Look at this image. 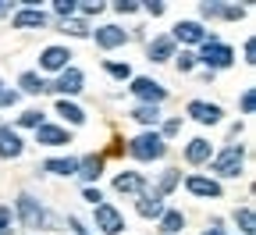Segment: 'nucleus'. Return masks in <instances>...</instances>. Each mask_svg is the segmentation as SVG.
I'll return each mask as SVG.
<instances>
[{
    "label": "nucleus",
    "instance_id": "nucleus-15",
    "mask_svg": "<svg viewBox=\"0 0 256 235\" xmlns=\"http://www.w3.org/2000/svg\"><path fill=\"white\" fill-rule=\"evenodd\" d=\"M11 22H14V29H43L46 25V15L36 11V8H28V11H18Z\"/></svg>",
    "mask_w": 256,
    "mask_h": 235
},
{
    "label": "nucleus",
    "instance_id": "nucleus-30",
    "mask_svg": "<svg viewBox=\"0 0 256 235\" xmlns=\"http://www.w3.org/2000/svg\"><path fill=\"white\" fill-rule=\"evenodd\" d=\"M64 32H72V36H89L86 22H64Z\"/></svg>",
    "mask_w": 256,
    "mask_h": 235
},
{
    "label": "nucleus",
    "instance_id": "nucleus-45",
    "mask_svg": "<svg viewBox=\"0 0 256 235\" xmlns=\"http://www.w3.org/2000/svg\"><path fill=\"white\" fill-rule=\"evenodd\" d=\"M11 11V4H0V15H8Z\"/></svg>",
    "mask_w": 256,
    "mask_h": 235
},
{
    "label": "nucleus",
    "instance_id": "nucleus-20",
    "mask_svg": "<svg viewBox=\"0 0 256 235\" xmlns=\"http://www.w3.org/2000/svg\"><path fill=\"white\" fill-rule=\"evenodd\" d=\"M100 171H104V157H86V160H78V175H82L86 182L100 178Z\"/></svg>",
    "mask_w": 256,
    "mask_h": 235
},
{
    "label": "nucleus",
    "instance_id": "nucleus-8",
    "mask_svg": "<svg viewBox=\"0 0 256 235\" xmlns=\"http://www.w3.org/2000/svg\"><path fill=\"white\" fill-rule=\"evenodd\" d=\"M36 143H43V146H64V143H72V132L68 128H57V125H40L36 128Z\"/></svg>",
    "mask_w": 256,
    "mask_h": 235
},
{
    "label": "nucleus",
    "instance_id": "nucleus-5",
    "mask_svg": "<svg viewBox=\"0 0 256 235\" xmlns=\"http://www.w3.org/2000/svg\"><path fill=\"white\" fill-rule=\"evenodd\" d=\"M96 228H100V231H107V235H118L121 228H124V217L110 207V203H100V207H96Z\"/></svg>",
    "mask_w": 256,
    "mask_h": 235
},
{
    "label": "nucleus",
    "instance_id": "nucleus-25",
    "mask_svg": "<svg viewBox=\"0 0 256 235\" xmlns=\"http://www.w3.org/2000/svg\"><path fill=\"white\" fill-rule=\"evenodd\" d=\"M18 82H22V89H25V93H43V89H46V82H43L36 72H25Z\"/></svg>",
    "mask_w": 256,
    "mask_h": 235
},
{
    "label": "nucleus",
    "instance_id": "nucleus-9",
    "mask_svg": "<svg viewBox=\"0 0 256 235\" xmlns=\"http://www.w3.org/2000/svg\"><path fill=\"white\" fill-rule=\"evenodd\" d=\"M171 40H182V43H203V40H210V36H206V29H203L200 22H178Z\"/></svg>",
    "mask_w": 256,
    "mask_h": 235
},
{
    "label": "nucleus",
    "instance_id": "nucleus-33",
    "mask_svg": "<svg viewBox=\"0 0 256 235\" xmlns=\"http://www.w3.org/2000/svg\"><path fill=\"white\" fill-rule=\"evenodd\" d=\"M192 64H196V57H192V54H182V57H178V72H192Z\"/></svg>",
    "mask_w": 256,
    "mask_h": 235
},
{
    "label": "nucleus",
    "instance_id": "nucleus-23",
    "mask_svg": "<svg viewBox=\"0 0 256 235\" xmlns=\"http://www.w3.org/2000/svg\"><path fill=\"white\" fill-rule=\"evenodd\" d=\"M160 228H164L168 235L182 231V228H185V217H182V210H168V214H160Z\"/></svg>",
    "mask_w": 256,
    "mask_h": 235
},
{
    "label": "nucleus",
    "instance_id": "nucleus-41",
    "mask_svg": "<svg viewBox=\"0 0 256 235\" xmlns=\"http://www.w3.org/2000/svg\"><path fill=\"white\" fill-rule=\"evenodd\" d=\"M178 128H182V121H178V118H174V121H168V125H164V136H174Z\"/></svg>",
    "mask_w": 256,
    "mask_h": 235
},
{
    "label": "nucleus",
    "instance_id": "nucleus-31",
    "mask_svg": "<svg viewBox=\"0 0 256 235\" xmlns=\"http://www.w3.org/2000/svg\"><path fill=\"white\" fill-rule=\"evenodd\" d=\"M18 104V93L14 89H0V107H14Z\"/></svg>",
    "mask_w": 256,
    "mask_h": 235
},
{
    "label": "nucleus",
    "instance_id": "nucleus-27",
    "mask_svg": "<svg viewBox=\"0 0 256 235\" xmlns=\"http://www.w3.org/2000/svg\"><path fill=\"white\" fill-rule=\"evenodd\" d=\"M235 221L246 235H252V210H235Z\"/></svg>",
    "mask_w": 256,
    "mask_h": 235
},
{
    "label": "nucleus",
    "instance_id": "nucleus-3",
    "mask_svg": "<svg viewBox=\"0 0 256 235\" xmlns=\"http://www.w3.org/2000/svg\"><path fill=\"white\" fill-rule=\"evenodd\" d=\"M242 146H228V150H224L217 160H214V171L217 175H224V178H235L238 171H242Z\"/></svg>",
    "mask_w": 256,
    "mask_h": 235
},
{
    "label": "nucleus",
    "instance_id": "nucleus-38",
    "mask_svg": "<svg viewBox=\"0 0 256 235\" xmlns=\"http://www.w3.org/2000/svg\"><path fill=\"white\" fill-rule=\"evenodd\" d=\"M82 196L89 199V203H92V207H100V199H104V196H100V189H86Z\"/></svg>",
    "mask_w": 256,
    "mask_h": 235
},
{
    "label": "nucleus",
    "instance_id": "nucleus-40",
    "mask_svg": "<svg viewBox=\"0 0 256 235\" xmlns=\"http://www.w3.org/2000/svg\"><path fill=\"white\" fill-rule=\"evenodd\" d=\"M82 11H86V15H100L104 4H100V0H96V4H82Z\"/></svg>",
    "mask_w": 256,
    "mask_h": 235
},
{
    "label": "nucleus",
    "instance_id": "nucleus-16",
    "mask_svg": "<svg viewBox=\"0 0 256 235\" xmlns=\"http://www.w3.org/2000/svg\"><path fill=\"white\" fill-rule=\"evenodd\" d=\"M171 54H174V40H171V36H156V40L150 43V61H156V64L168 61Z\"/></svg>",
    "mask_w": 256,
    "mask_h": 235
},
{
    "label": "nucleus",
    "instance_id": "nucleus-2",
    "mask_svg": "<svg viewBox=\"0 0 256 235\" xmlns=\"http://www.w3.org/2000/svg\"><path fill=\"white\" fill-rule=\"evenodd\" d=\"M200 61L206 64V68H228L235 57H232V47H224V43H217V40L210 36V40H203V54H200Z\"/></svg>",
    "mask_w": 256,
    "mask_h": 235
},
{
    "label": "nucleus",
    "instance_id": "nucleus-13",
    "mask_svg": "<svg viewBox=\"0 0 256 235\" xmlns=\"http://www.w3.org/2000/svg\"><path fill=\"white\" fill-rule=\"evenodd\" d=\"M185 185H188V192H192V196H206V199H217V196H220V185H217L214 178H200V175H192Z\"/></svg>",
    "mask_w": 256,
    "mask_h": 235
},
{
    "label": "nucleus",
    "instance_id": "nucleus-18",
    "mask_svg": "<svg viewBox=\"0 0 256 235\" xmlns=\"http://www.w3.org/2000/svg\"><path fill=\"white\" fill-rule=\"evenodd\" d=\"M114 189H118V192H142V175H136V171H121V175L114 178Z\"/></svg>",
    "mask_w": 256,
    "mask_h": 235
},
{
    "label": "nucleus",
    "instance_id": "nucleus-6",
    "mask_svg": "<svg viewBox=\"0 0 256 235\" xmlns=\"http://www.w3.org/2000/svg\"><path fill=\"white\" fill-rule=\"evenodd\" d=\"M132 93H136L139 100H146L150 107H156L160 100L168 96V89L160 86V82H153V79H136V82H132Z\"/></svg>",
    "mask_w": 256,
    "mask_h": 235
},
{
    "label": "nucleus",
    "instance_id": "nucleus-7",
    "mask_svg": "<svg viewBox=\"0 0 256 235\" xmlns=\"http://www.w3.org/2000/svg\"><path fill=\"white\" fill-rule=\"evenodd\" d=\"M68 57H72L68 47H46V50L40 54V68H46V72H64V68H68Z\"/></svg>",
    "mask_w": 256,
    "mask_h": 235
},
{
    "label": "nucleus",
    "instance_id": "nucleus-44",
    "mask_svg": "<svg viewBox=\"0 0 256 235\" xmlns=\"http://www.w3.org/2000/svg\"><path fill=\"white\" fill-rule=\"evenodd\" d=\"M203 235H224V231H220V228H206Z\"/></svg>",
    "mask_w": 256,
    "mask_h": 235
},
{
    "label": "nucleus",
    "instance_id": "nucleus-14",
    "mask_svg": "<svg viewBox=\"0 0 256 235\" xmlns=\"http://www.w3.org/2000/svg\"><path fill=\"white\" fill-rule=\"evenodd\" d=\"M54 89L57 93H82V72L78 68H64L60 79L54 82Z\"/></svg>",
    "mask_w": 256,
    "mask_h": 235
},
{
    "label": "nucleus",
    "instance_id": "nucleus-35",
    "mask_svg": "<svg viewBox=\"0 0 256 235\" xmlns=\"http://www.w3.org/2000/svg\"><path fill=\"white\" fill-rule=\"evenodd\" d=\"M72 11H75V4H72V0H57V15H60V18H68Z\"/></svg>",
    "mask_w": 256,
    "mask_h": 235
},
{
    "label": "nucleus",
    "instance_id": "nucleus-17",
    "mask_svg": "<svg viewBox=\"0 0 256 235\" xmlns=\"http://www.w3.org/2000/svg\"><path fill=\"white\" fill-rule=\"evenodd\" d=\"M185 160H188V164H203V160H210V143H206V139H192V143L185 146Z\"/></svg>",
    "mask_w": 256,
    "mask_h": 235
},
{
    "label": "nucleus",
    "instance_id": "nucleus-21",
    "mask_svg": "<svg viewBox=\"0 0 256 235\" xmlns=\"http://www.w3.org/2000/svg\"><path fill=\"white\" fill-rule=\"evenodd\" d=\"M57 114H60L64 121H72V125H82V121H86V114H82V107H75V104H68V100H57Z\"/></svg>",
    "mask_w": 256,
    "mask_h": 235
},
{
    "label": "nucleus",
    "instance_id": "nucleus-1",
    "mask_svg": "<svg viewBox=\"0 0 256 235\" xmlns=\"http://www.w3.org/2000/svg\"><path fill=\"white\" fill-rule=\"evenodd\" d=\"M128 153L139 157V160H156L168 153V143L156 136V132H142V136H136L132 143H128Z\"/></svg>",
    "mask_w": 256,
    "mask_h": 235
},
{
    "label": "nucleus",
    "instance_id": "nucleus-28",
    "mask_svg": "<svg viewBox=\"0 0 256 235\" xmlns=\"http://www.w3.org/2000/svg\"><path fill=\"white\" fill-rule=\"evenodd\" d=\"M174 182H178V171H168L164 178H160V189H156L153 196H164V192H171V189H174Z\"/></svg>",
    "mask_w": 256,
    "mask_h": 235
},
{
    "label": "nucleus",
    "instance_id": "nucleus-10",
    "mask_svg": "<svg viewBox=\"0 0 256 235\" xmlns=\"http://www.w3.org/2000/svg\"><path fill=\"white\" fill-rule=\"evenodd\" d=\"M128 40V32L118 29V25H104V29H96V47H104V50H114V47H124Z\"/></svg>",
    "mask_w": 256,
    "mask_h": 235
},
{
    "label": "nucleus",
    "instance_id": "nucleus-37",
    "mask_svg": "<svg viewBox=\"0 0 256 235\" xmlns=\"http://www.w3.org/2000/svg\"><path fill=\"white\" fill-rule=\"evenodd\" d=\"M118 11L121 15H132V11H139V4H132V0H118Z\"/></svg>",
    "mask_w": 256,
    "mask_h": 235
},
{
    "label": "nucleus",
    "instance_id": "nucleus-36",
    "mask_svg": "<svg viewBox=\"0 0 256 235\" xmlns=\"http://www.w3.org/2000/svg\"><path fill=\"white\" fill-rule=\"evenodd\" d=\"M220 15L235 22V18H242V15H246V8H220Z\"/></svg>",
    "mask_w": 256,
    "mask_h": 235
},
{
    "label": "nucleus",
    "instance_id": "nucleus-24",
    "mask_svg": "<svg viewBox=\"0 0 256 235\" xmlns=\"http://www.w3.org/2000/svg\"><path fill=\"white\" fill-rule=\"evenodd\" d=\"M132 118H136V121H142V125H156V121H160V111H156V107H150V104H142V107H136V111H132Z\"/></svg>",
    "mask_w": 256,
    "mask_h": 235
},
{
    "label": "nucleus",
    "instance_id": "nucleus-22",
    "mask_svg": "<svg viewBox=\"0 0 256 235\" xmlns=\"http://www.w3.org/2000/svg\"><path fill=\"white\" fill-rule=\"evenodd\" d=\"M43 167L50 175H78V160H72V157L68 160H46Z\"/></svg>",
    "mask_w": 256,
    "mask_h": 235
},
{
    "label": "nucleus",
    "instance_id": "nucleus-34",
    "mask_svg": "<svg viewBox=\"0 0 256 235\" xmlns=\"http://www.w3.org/2000/svg\"><path fill=\"white\" fill-rule=\"evenodd\" d=\"M252 104H256V93H252V89H246V93H242V111L249 114V111H252Z\"/></svg>",
    "mask_w": 256,
    "mask_h": 235
},
{
    "label": "nucleus",
    "instance_id": "nucleus-12",
    "mask_svg": "<svg viewBox=\"0 0 256 235\" xmlns=\"http://www.w3.org/2000/svg\"><path fill=\"white\" fill-rule=\"evenodd\" d=\"M188 114L196 118L200 125H214V121H220V107H217V104H203V100H192V104H188Z\"/></svg>",
    "mask_w": 256,
    "mask_h": 235
},
{
    "label": "nucleus",
    "instance_id": "nucleus-4",
    "mask_svg": "<svg viewBox=\"0 0 256 235\" xmlns=\"http://www.w3.org/2000/svg\"><path fill=\"white\" fill-rule=\"evenodd\" d=\"M18 217H22L25 228H40V224H46V210H43L32 196H18Z\"/></svg>",
    "mask_w": 256,
    "mask_h": 235
},
{
    "label": "nucleus",
    "instance_id": "nucleus-39",
    "mask_svg": "<svg viewBox=\"0 0 256 235\" xmlns=\"http://www.w3.org/2000/svg\"><path fill=\"white\" fill-rule=\"evenodd\" d=\"M200 11H203V15H206V18H214V15H220V4H203V8H200Z\"/></svg>",
    "mask_w": 256,
    "mask_h": 235
},
{
    "label": "nucleus",
    "instance_id": "nucleus-29",
    "mask_svg": "<svg viewBox=\"0 0 256 235\" xmlns=\"http://www.w3.org/2000/svg\"><path fill=\"white\" fill-rule=\"evenodd\" d=\"M107 72H110L114 79H132V68H128V64H114V61H110V64H107Z\"/></svg>",
    "mask_w": 256,
    "mask_h": 235
},
{
    "label": "nucleus",
    "instance_id": "nucleus-11",
    "mask_svg": "<svg viewBox=\"0 0 256 235\" xmlns=\"http://www.w3.org/2000/svg\"><path fill=\"white\" fill-rule=\"evenodd\" d=\"M0 157H22V139L11 125H0Z\"/></svg>",
    "mask_w": 256,
    "mask_h": 235
},
{
    "label": "nucleus",
    "instance_id": "nucleus-46",
    "mask_svg": "<svg viewBox=\"0 0 256 235\" xmlns=\"http://www.w3.org/2000/svg\"><path fill=\"white\" fill-rule=\"evenodd\" d=\"M0 89H4V82H0Z\"/></svg>",
    "mask_w": 256,
    "mask_h": 235
},
{
    "label": "nucleus",
    "instance_id": "nucleus-19",
    "mask_svg": "<svg viewBox=\"0 0 256 235\" xmlns=\"http://www.w3.org/2000/svg\"><path fill=\"white\" fill-rule=\"evenodd\" d=\"M139 214H142V217H160V214H164V203H160V196L142 192V196H139Z\"/></svg>",
    "mask_w": 256,
    "mask_h": 235
},
{
    "label": "nucleus",
    "instance_id": "nucleus-43",
    "mask_svg": "<svg viewBox=\"0 0 256 235\" xmlns=\"http://www.w3.org/2000/svg\"><path fill=\"white\" fill-rule=\"evenodd\" d=\"M72 228H75V235H89V231L82 228V221H78V217H72Z\"/></svg>",
    "mask_w": 256,
    "mask_h": 235
},
{
    "label": "nucleus",
    "instance_id": "nucleus-32",
    "mask_svg": "<svg viewBox=\"0 0 256 235\" xmlns=\"http://www.w3.org/2000/svg\"><path fill=\"white\" fill-rule=\"evenodd\" d=\"M8 231H11V210L0 207V235H8Z\"/></svg>",
    "mask_w": 256,
    "mask_h": 235
},
{
    "label": "nucleus",
    "instance_id": "nucleus-42",
    "mask_svg": "<svg viewBox=\"0 0 256 235\" xmlns=\"http://www.w3.org/2000/svg\"><path fill=\"white\" fill-rule=\"evenodd\" d=\"M146 11H150V15H164V4H153V0H150V4H146Z\"/></svg>",
    "mask_w": 256,
    "mask_h": 235
},
{
    "label": "nucleus",
    "instance_id": "nucleus-26",
    "mask_svg": "<svg viewBox=\"0 0 256 235\" xmlns=\"http://www.w3.org/2000/svg\"><path fill=\"white\" fill-rule=\"evenodd\" d=\"M18 125H25V128H40V125H43V114H40V111H25V114L18 118Z\"/></svg>",
    "mask_w": 256,
    "mask_h": 235
}]
</instances>
